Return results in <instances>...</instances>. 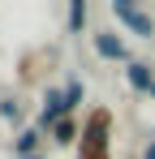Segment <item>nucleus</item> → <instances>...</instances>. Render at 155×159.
I'll return each mask as SVG.
<instances>
[{"label":"nucleus","instance_id":"nucleus-2","mask_svg":"<svg viewBox=\"0 0 155 159\" xmlns=\"http://www.w3.org/2000/svg\"><path fill=\"white\" fill-rule=\"evenodd\" d=\"M108 13H112L129 34H138V39H155V13H147L138 0H112Z\"/></svg>","mask_w":155,"mask_h":159},{"label":"nucleus","instance_id":"nucleus-5","mask_svg":"<svg viewBox=\"0 0 155 159\" xmlns=\"http://www.w3.org/2000/svg\"><path fill=\"white\" fill-rule=\"evenodd\" d=\"M9 155H13V159H35V155H43V133L35 129V125H26L22 133H13Z\"/></svg>","mask_w":155,"mask_h":159},{"label":"nucleus","instance_id":"nucleus-3","mask_svg":"<svg viewBox=\"0 0 155 159\" xmlns=\"http://www.w3.org/2000/svg\"><path fill=\"white\" fill-rule=\"evenodd\" d=\"M91 52L99 56V60H108V65H129V60H134V56H129L125 34H121V30H112V26L91 30Z\"/></svg>","mask_w":155,"mask_h":159},{"label":"nucleus","instance_id":"nucleus-9","mask_svg":"<svg viewBox=\"0 0 155 159\" xmlns=\"http://www.w3.org/2000/svg\"><path fill=\"white\" fill-rule=\"evenodd\" d=\"M86 26H91V4L86 0H69V9H65V34H82Z\"/></svg>","mask_w":155,"mask_h":159},{"label":"nucleus","instance_id":"nucleus-13","mask_svg":"<svg viewBox=\"0 0 155 159\" xmlns=\"http://www.w3.org/2000/svg\"><path fill=\"white\" fill-rule=\"evenodd\" d=\"M35 159H48V155H35Z\"/></svg>","mask_w":155,"mask_h":159},{"label":"nucleus","instance_id":"nucleus-7","mask_svg":"<svg viewBox=\"0 0 155 159\" xmlns=\"http://www.w3.org/2000/svg\"><path fill=\"white\" fill-rule=\"evenodd\" d=\"M125 82H129V90H134V95H151L155 69L147 65V60H129V65H125Z\"/></svg>","mask_w":155,"mask_h":159},{"label":"nucleus","instance_id":"nucleus-11","mask_svg":"<svg viewBox=\"0 0 155 159\" xmlns=\"http://www.w3.org/2000/svg\"><path fill=\"white\" fill-rule=\"evenodd\" d=\"M142 159H155V138L147 142V146H142Z\"/></svg>","mask_w":155,"mask_h":159},{"label":"nucleus","instance_id":"nucleus-10","mask_svg":"<svg viewBox=\"0 0 155 159\" xmlns=\"http://www.w3.org/2000/svg\"><path fill=\"white\" fill-rule=\"evenodd\" d=\"M60 95H65V112H69V116H78V107L86 103V82L78 78V73H69V78H65V86H60Z\"/></svg>","mask_w":155,"mask_h":159},{"label":"nucleus","instance_id":"nucleus-12","mask_svg":"<svg viewBox=\"0 0 155 159\" xmlns=\"http://www.w3.org/2000/svg\"><path fill=\"white\" fill-rule=\"evenodd\" d=\"M151 99H155V86H151Z\"/></svg>","mask_w":155,"mask_h":159},{"label":"nucleus","instance_id":"nucleus-1","mask_svg":"<svg viewBox=\"0 0 155 159\" xmlns=\"http://www.w3.org/2000/svg\"><path fill=\"white\" fill-rule=\"evenodd\" d=\"M112 138H116V120L108 107H91L82 120V138H78V159H112Z\"/></svg>","mask_w":155,"mask_h":159},{"label":"nucleus","instance_id":"nucleus-4","mask_svg":"<svg viewBox=\"0 0 155 159\" xmlns=\"http://www.w3.org/2000/svg\"><path fill=\"white\" fill-rule=\"evenodd\" d=\"M69 112H65V95H60V86H43V103H39V116H35V129L48 133L56 120H65Z\"/></svg>","mask_w":155,"mask_h":159},{"label":"nucleus","instance_id":"nucleus-8","mask_svg":"<svg viewBox=\"0 0 155 159\" xmlns=\"http://www.w3.org/2000/svg\"><path fill=\"white\" fill-rule=\"evenodd\" d=\"M48 138H52V146H65L69 151V146H78V138H82V120L78 116H65V120H56L48 129Z\"/></svg>","mask_w":155,"mask_h":159},{"label":"nucleus","instance_id":"nucleus-6","mask_svg":"<svg viewBox=\"0 0 155 159\" xmlns=\"http://www.w3.org/2000/svg\"><path fill=\"white\" fill-rule=\"evenodd\" d=\"M0 120H4L13 133H22V129H26V103L13 95V90H0Z\"/></svg>","mask_w":155,"mask_h":159}]
</instances>
